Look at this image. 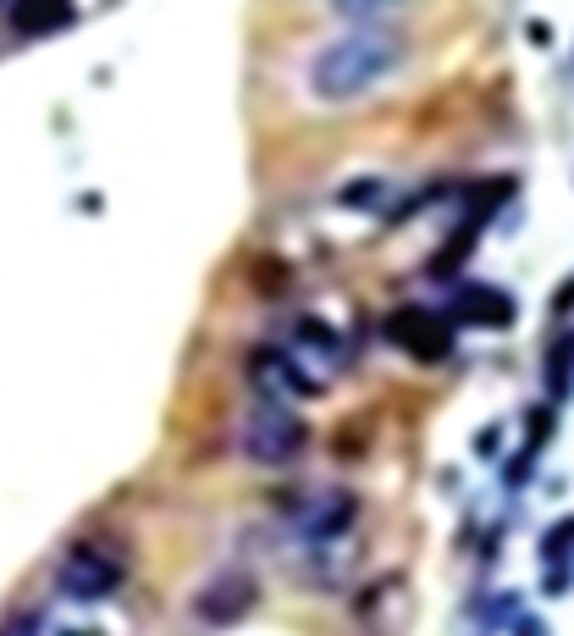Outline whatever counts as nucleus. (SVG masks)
Instances as JSON below:
<instances>
[{"mask_svg": "<svg viewBox=\"0 0 574 636\" xmlns=\"http://www.w3.org/2000/svg\"><path fill=\"white\" fill-rule=\"evenodd\" d=\"M409 45L404 33L370 22V28H348L337 33L331 45H320L309 56V95L326 100V106H343V100H359L370 89H382L398 67H404Z\"/></svg>", "mask_w": 574, "mask_h": 636, "instance_id": "1", "label": "nucleus"}, {"mask_svg": "<svg viewBox=\"0 0 574 636\" xmlns=\"http://www.w3.org/2000/svg\"><path fill=\"white\" fill-rule=\"evenodd\" d=\"M238 449L244 460L255 466H293L304 449H309V421L293 410V404H277V399H260L244 427H238Z\"/></svg>", "mask_w": 574, "mask_h": 636, "instance_id": "2", "label": "nucleus"}, {"mask_svg": "<svg viewBox=\"0 0 574 636\" xmlns=\"http://www.w3.org/2000/svg\"><path fill=\"white\" fill-rule=\"evenodd\" d=\"M287 537L304 542V548H326V542H343L359 520V498L348 487H315L304 498L287 503Z\"/></svg>", "mask_w": 574, "mask_h": 636, "instance_id": "3", "label": "nucleus"}, {"mask_svg": "<svg viewBox=\"0 0 574 636\" xmlns=\"http://www.w3.org/2000/svg\"><path fill=\"white\" fill-rule=\"evenodd\" d=\"M122 581H128L122 559L106 554L100 542H72L56 565V593L67 604H106V598L122 593Z\"/></svg>", "mask_w": 574, "mask_h": 636, "instance_id": "4", "label": "nucleus"}, {"mask_svg": "<svg viewBox=\"0 0 574 636\" xmlns=\"http://www.w3.org/2000/svg\"><path fill=\"white\" fill-rule=\"evenodd\" d=\"M382 337L393 349H404L409 360H420V365H436V360L453 354V321L442 311H430V305H398L382 321Z\"/></svg>", "mask_w": 574, "mask_h": 636, "instance_id": "5", "label": "nucleus"}, {"mask_svg": "<svg viewBox=\"0 0 574 636\" xmlns=\"http://www.w3.org/2000/svg\"><path fill=\"white\" fill-rule=\"evenodd\" d=\"M255 604H260V581H255L249 570H221V576H210V581L194 593V620L210 626V632H227V626H238Z\"/></svg>", "mask_w": 574, "mask_h": 636, "instance_id": "6", "label": "nucleus"}, {"mask_svg": "<svg viewBox=\"0 0 574 636\" xmlns=\"http://www.w3.org/2000/svg\"><path fill=\"white\" fill-rule=\"evenodd\" d=\"M249 382L260 388V399H277V404H293V399H320V382L287 354L277 343H260L249 354Z\"/></svg>", "mask_w": 574, "mask_h": 636, "instance_id": "7", "label": "nucleus"}, {"mask_svg": "<svg viewBox=\"0 0 574 636\" xmlns=\"http://www.w3.org/2000/svg\"><path fill=\"white\" fill-rule=\"evenodd\" d=\"M453 326H486V332H503L519 321V305L508 288H492V283H458L453 294V311H442Z\"/></svg>", "mask_w": 574, "mask_h": 636, "instance_id": "8", "label": "nucleus"}, {"mask_svg": "<svg viewBox=\"0 0 574 636\" xmlns=\"http://www.w3.org/2000/svg\"><path fill=\"white\" fill-rule=\"evenodd\" d=\"M287 354L298 360V365H337L343 360V337H337V326H326L320 316H298L293 321V337L283 343Z\"/></svg>", "mask_w": 574, "mask_h": 636, "instance_id": "9", "label": "nucleus"}, {"mask_svg": "<svg viewBox=\"0 0 574 636\" xmlns=\"http://www.w3.org/2000/svg\"><path fill=\"white\" fill-rule=\"evenodd\" d=\"M72 22V0H11V28L22 39H44L61 33Z\"/></svg>", "mask_w": 574, "mask_h": 636, "instance_id": "10", "label": "nucleus"}, {"mask_svg": "<svg viewBox=\"0 0 574 636\" xmlns=\"http://www.w3.org/2000/svg\"><path fill=\"white\" fill-rule=\"evenodd\" d=\"M542 382H547V410H558V404L570 399V337H558V343L547 349Z\"/></svg>", "mask_w": 574, "mask_h": 636, "instance_id": "11", "label": "nucleus"}, {"mask_svg": "<svg viewBox=\"0 0 574 636\" xmlns=\"http://www.w3.org/2000/svg\"><path fill=\"white\" fill-rule=\"evenodd\" d=\"M337 17H348L354 28H370V22H387L393 11H404L409 0H326Z\"/></svg>", "mask_w": 574, "mask_h": 636, "instance_id": "12", "label": "nucleus"}, {"mask_svg": "<svg viewBox=\"0 0 574 636\" xmlns=\"http://www.w3.org/2000/svg\"><path fill=\"white\" fill-rule=\"evenodd\" d=\"M570 537H574L570 520H558V526L542 537V570H570Z\"/></svg>", "mask_w": 574, "mask_h": 636, "instance_id": "13", "label": "nucleus"}, {"mask_svg": "<svg viewBox=\"0 0 574 636\" xmlns=\"http://www.w3.org/2000/svg\"><path fill=\"white\" fill-rule=\"evenodd\" d=\"M39 626H44V620L28 609V615H11V620L0 626V636H39Z\"/></svg>", "mask_w": 574, "mask_h": 636, "instance_id": "14", "label": "nucleus"}, {"mask_svg": "<svg viewBox=\"0 0 574 636\" xmlns=\"http://www.w3.org/2000/svg\"><path fill=\"white\" fill-rule=\"evenodd\" d=\"M508 636H547V632H542V620H531V615H514Z\"/></svg>", "mask_w": 574, "mask_h": 636, "instance_id": "15", "label": "nucleus"}, {"mask_svg": "<svg viewBox=\"0 0 574 636\" xmlns=\"http://www.w3.org/2000/svg\"><path fill=\"white\" fill-rule=\"evenodd\" d=\"M475 454H497V427H486V432H481V443H475Z\"/></svg>", "mask_w": 574, "mask_h": 636, "instance_id": "16", "label": "nucleus"}]
</instances>
